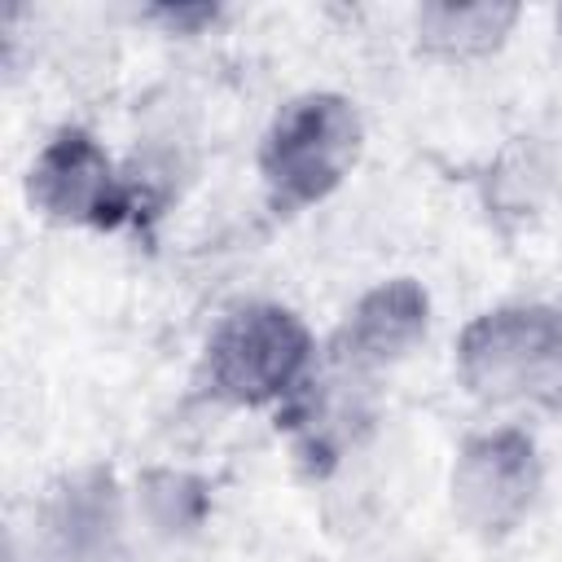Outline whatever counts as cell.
Wrapping results in <instances>:
<instances>
[{
  "instance_id": "6da1fadb",
  "label": "cell",
  "mask_w": 562,
  "mask_h": 562,
  "mask_svg": "<svg viewBox=\"0 0 562 562\" xmlns=\"http://www.w3.org/2000/svg\"><path fill=\"white\" fill-rule=\"evenodd\" d=\"M457 378L483 404L562 413V307L509 303L474 316L457 338Z\"/></svg>"
},
{
  "instance_id": "7a4b0ae2",
  "label": "cell",
  "mask_w": 562,
  "mask_h": 562,
  "mask_svg": "<svg viewBox=\"0 0 562 562\" xmlns=\"http://www.w3.org/2000/svg\"><path fill=\"white\" fill-rule=\"evenodd\" d=\"M312 373V329L281 303L233 307L202 347V386L233 408H281Z\"/></svg>"
},
{
  "instance_id": "3957f363",
  "label": "cell",
  "mask_w": 562,
  "mask_h": 562,
  "mask_svg": "<svg viewBox=\"0 0 562 562\" xmlns=\"http://www.w3.org/2000/svg\"><path fill=\"white\" fill-rule=\"evenodd\" d=\"M364 123L356 101L338 92H303L277 110L259 145L268 202L285 215L325 202L360 162Z\"/></svg>"
},
{
  "instance_id": "277c9868",
  "label": "cell",
  "mask_w": 562,
  "mask_h": 562,
  "mask_svg": "<svg viewBox=\"0 0 562 562\" xmlns=\"http://www.w3.org/2000/svg\"><path fill=\"white\" fill-rule=\"evenodd\" d=\"M26 198L44 220L75 228H119L136 211L132 184L83 127H57L44 140L26 171Z\"/></svg>"
},
{
  "instance_id": "5b68a950",
  "label": "cell",
  "mask_w": 562,
  "mask_h": 562,
  "mask_svg": "<svg viewBox=\"0 0 562 562\" xmlns=\"http://www.w3.org/2000/svg\"><path fill=\"white\" fill-rule=\"evenodd\" d=\"M452 514L483 540L509 536L540 496V452L527 430L470 435L452 461Z\"/></svg>"
},
{
  "instance_id": "8992f818",
  "label": "cell",
  "mask_w": 562,
  "mask_h": 562,
  "mask_svg": "<svg viewBox=\"0 0 562 562\" xmlns=\"http://www.w3.org/2000/svg\"><path fill=\"white\" fill-rule=\"evenodd\" d=\"M430 325V299L413 277H395L373 285L338 325L329 342V364L347 373H378L395 360H404Z\"/></svg>"
},
{
  "instance_id": "52a82bcc",
  "label": "cell",
  "mask_w": 562,
  "mask_h": 562,
  "mask_svg": "<svg viewBox=\"0 0 562 562\" xmlns=\"http://www.w3.org/2000/svg\"><path fill=\"white\" fill-rule=\"evenodd\" d=\"M40 544L48 562H105L119 544V492L101 470L66 479L40 514Z\"/></svg>"
},
{
  "instance_id": "ba28073f",
  "label": "cell",
  "mask_w": 562,
  "mask_h": 562,
  "mask_svg": "<svg viewBox=\"0 0 562 562\" xmlns=\"http://www.w3.org/2000/svg\"><path fill=\"white\" fill-rule=\"evenodd\" d=\"M518 13H522L518 4H501V0H474V4L435 0V4H422L417 18H413L417 48L426 57H439V61H479V57H487L505 44Z\"/></svg>"
},
{
  "instance_id": "9c48e42d",
  "label": "cell",
  "mask_w": 562,
  "mask_h": 562,
  "mask_svg": "<svg viewBox=\"0 0 562 562\" xmlns=\"http://www.w3.org/2000/svg\"><path fill=\"white\" fill-rule=\"evenodd\" d=\"M544 189H549V167H544L540 149L527 145V136H522V140H514V145L492 162V171H487V189H483L487 215H492L496 224H522L527 215L540 211Z\"/></svg>"
},
{
  "instance_id": "30bf717a",
  "label": "cell",
  "mask_w": 562,
  "mask_h": 562,
  "mask_svg": "<svg viewBox=\"0 0 562 562\" xmlns=\"http://www.w3.org/2000/svg\"><path fill=\"white\" fill-rule=\"evenodd\" d=\"M154 18L171 22L176 31H189L193 22H215V9H211V4H193V9H154Z\"/></svg>"
},
{
  "instance_id": "8fae6325",
  "label": "cell",
  "mask_w": 562,
  "mask_h": 562,
  "mask_svg": "<svg viewBox=\"0 0 562 562\" xmlns=\"http://www.w3.org/2000/svg\"><path fill=\"white\" fill-rule=\"evenodd\" d=\"M558 31H562V9H558Z\"/></svg>"
}]
</instances>
